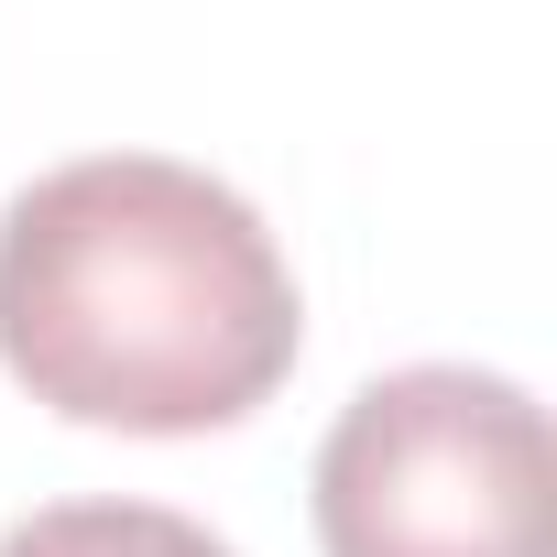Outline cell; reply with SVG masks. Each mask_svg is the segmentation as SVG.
I'll use <instances>...</instances> for the list:
<instances>
[{
    "mask_svg": "<svg viewBox=\"0 0 557 557\" xmlns=\"http://www.w3.org/2000/svg\"><path fill=\"white\" fill-rule=\"evenodd\" d=\"M296 350L307 307L273 230L175 153H88L0 208V372L77 426H240Z\"/></svg>",
    "mask_w": 557,
    "mask_h": 557,
    "instance_id": "1",
    "label": "cell"
},
{
    "mask_svg": "<svg viewBox=\"0 0 557 557\" xmlns=\"http://www.w3.org/2000/svg\"><path fill=\"white\" fill-rule=\"evenodd\" d=\"M329 557H557L546 405L470 361L383 372L318 448Z\"/></svg>",
    "mask_w": 557,
    "mask_h": 557,
    "instance_id": "2",
    "label": "cell"
},
{
    "mask_svg": "<svg viewBox=\"0 0 557 557\" xmlns=\"http://www.w3.org/2000/svg\"><path fill=\"white\" fill-rule=\"evenodd\" d=\"M0 557H230V546L164 503H45L0 535Z\"/></svg>",
    "mask_w": 557,
    "mask_h": 557,
    "instance_id": "3",
    "label": "cell"
}]
</instances>
